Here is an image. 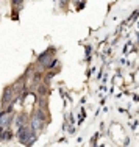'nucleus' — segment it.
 Masks as SVG:
<instances>
[{
	"label": "nucleus",
	"instance_id": "nucleus-1",
	"mask_svg": "<svg viewBox=\"0 0 139 147\" xmlns=\"http://www.w3.org/2000/svg\"><path fill=\"white\" fill-rule=\"evenodd\" d=\"M19 139H21L22 144H31L34 141V132L31 128H27V127H21L19 128Z\"/></svg>",
	"mask_w": 139,
	"mask_h": 147
},
{
	"label": "nucleus",
	"instance_id": "nucleus-3",
	"mask_svg": "<svg viewBox=\"0 0 139 147\" xmlns=\"http://www.w3.org/2000/svg\"><path fill=\"white\" fill-rule=\"evenodd\" d=\"M10 119H11L10 113H2L0 114V127H6L10 124Z\"/></svg>",
	"mask_w": 139,
	"mask_h": 147
},
{
	"label": "nucleus",
	"instance_id": "nucleus-4",
	"mask_svg": "<svg viewBox=\"0 0 139 147\" xmlns=\"http://www.w3.org/2000/svg\"><path fill=\"white\" fill-rule=\"evenodd\" d=\"M49 57H50V52H45V53H42L41 57L38 58V61L41 63V64H44V61H47V60H49Z\"/></svg>",
	"mask_w": 139,
	"mask_h": 147
},
{
	"label": "nucleus",
	"instance_id": "nucleus-2",
	"mask_svg": "<svg viewBox=\"0 0 139 147\" xmlns=\"http://www.w3.org/2000/svg\"><path fill=\"white\" fill-rule=\"evenodd\" d=\"M41 117H42L41 111H38V113L34 114V117H33V121H31V130H33V132H36L38 128L41 127Z\"/></svg>",
	"mask_w": 139,
	"mask_h": 147
},
{
	"label": "nucleus",
	"instance_id": "nucleus-6",
	"mask_svg": "<svg viewBox=\"0 0 139 147\" xmlns=\"http://www.w3.org/2000/svg\"><path fill=\"white\" fill-rule=\"evenodd\" d=\"M86 55H88V57L91 55V47H86Z\"/></svg>",
	"mask_w": 139,
	"mask_h": 147
},
{
	"label": "nucleus",
	"instance_id": "nucleus-5",
	"mask_svg": "<svg viewBox=\"0 0 139 147\" xmlns=\"http://www.w3.org/2000/svg\"><path fill=\"white\" fill-rule=\"evenodd\" d=\"M13 3H14V5H21L22 0H13Z\"/></svg>",
	"mask_w": 139,
	"mask_h": 147
}]
</instances>
